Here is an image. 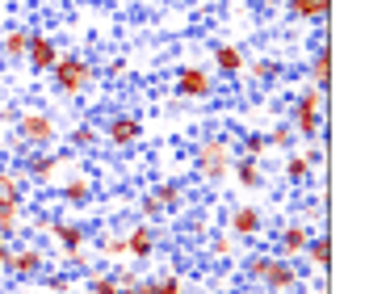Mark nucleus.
<instances>
[{
  "instance_id": "nucleus-23",
  "label": "nucleus",
  "mask_w": 365,
  "mask_h": 294,
  "mask_svg": "<svg viewBox=\"0 0 365 294\" xmlns=\"http://www.w3.org/2000/svg\"><path fill=\"white\" fill-rule=\"evenodd\" d=\"M26 42H30V30L26 26H9L0 34V59L4 64H26Z\"/></svg>"
},
{
  "instance_id": "nucleus-35",
  "label": "nucleus",
  "mask_w": 365,
  "mask_h": 294,
  "mask_svg": "<svg viewBox=\"0 0 365 294\" xmlns=\"http://www.w3.org/2000/svg\"><path fill=\"white\" fill-rule=\"evenodd\" d=\"M151 294H189V282L181 273H160V278H151Z\"/></svg>"
},
{
  "instance_id": "nucleus-5",
  "label": "nucleus",
  "mask_w": 365,
  "mask_h": 294,
  "mask_svg": "<svg viewBox=\"0 0 365 294\" xmlns=\"http://www.w3.org/2000/svg\"><path fill=\"white\" fill-rule=\"evenodd\" d=\"M76 168H80V156L76 151H59V147L26 151L21 156V177H26V185H34V189H55Z\"/></svg>"
},
{
  "instance_id": "nucleus-15",
  "label": "nucleus",
  "mask_w": 365,
  "mask_h": 294,
  "mask_svg": "<svg viewBox=\"0 0 365 294\" xmlns=\"http://www.w3.org/2000/svg\"><path fill=\"white\" fill-rule=\"evenodd\" d=\"M46 235L55 240V257H63V253H72V248H88V240H93L88 223L80 219V215H76V219H51Z\"/></svg>"
},
{
  "instance_id": "nucleus-13",
  "label": "nucleus",
  "mask_w": 365,
  "mask_h": 294,
  "mask_svg": "<svg viewBox=\"0 0 365 294\" xmlns=\"http://www.w3.org/2000/svg\"><path fill=\"white\" fill-rule=\"evenodd\" d=\"M311 235H315V227H307L302 219H286L277 231H273V257H282V260H298L302 257V248L311 244Z\"/></svg>"
},
{
  "instance_id": "nucleus-18",
  "label": "nucleus",
  "mask_w": 365,
  "mask_h": 294,
  "mask_svg": "<svg viewBox=\"0 0 365 294\" xmlns=\"http://www.w3.org/2000/svg\"><path fill=\"white\" fill-rule=\"evenodd\" d=\"M315 177V164H311V156H307V147H294L282 156V181L290 185V189H307Z\"/></svg>"
},
{
  "instance_id": "nucleus-34",
  "label": "nucleus",
  "mask_w": 365,
  "mask_h": 294,
  "mask_svg": "<svg viewBox=\"0 0 365 294\" xmlns=\"http://www.w3.org/2000/svg\"><path fill=\"white\" fill-rule=\"evenodd\" d=\"M164 215H168V211H164V206L155 202V193H143V198L135 202V219L151 223V227H160V223H164Z\"/></svg>"
},
{
  "instance_id": "nucleus-33",
  "label": "nucleus",
  "mask_w": 365,
  "mask_h": 294,
  "mask_svg": "<svg viewBox=\"0 0 365 294\" xmlns=\"http://www.w3.org/2000/svg\"><path fill=\"white\" fill-rule=\"evenodd\" d=\"M269 260H273V253H248V257H244L240 273H244V282H248V286H260V278H264Z\"/></svg>"
},
{
  "instance_id": "nucleus-19",
  "label": "nucleus",
  "mask_w": 365,
  "mask_h": 294,
  "mask_svg": "<svg viewBox=\"0 0 365 294\" xmlns=\"http://www.w3.org/2000/svg\"><path fill=\"white\" fill-rule=\"evenodd\" d=\"M231 181L240 193H260V189H269V173H264V164H256V160H244V156H235V164H231Z\"/></svg>"
},
{
  "instance_id": "nucleus-2",
  "label": "nucleus",
  "mask_w": 365,
  "mask_h": 294,
  "mask_svg": "<svg viewBox=\"0 0 365 294\" xmlns=\"http://www.w3.org/2000/svg\"><path fill=\"white\" fill-rule=\"evenodd\" d=\"M231 164H235V147H231L227 135H202L193 143V173H197L202 185L222 189L231 181Z\"/></svg>"
},
{
  "instance_id": "nucleus-14",
  "label": "nucleus",
  "mask_w": 365,
  "mask_h": 294,
  "mask_svg": "<svg viewBox=\"0 0 365 294\" xmlns=\"http://www.w3.org/2000/svg\"><path fill=\"white\" fill-rule=\"evenodd\" d=\"M59 55H63L59 38L46 34V30H30V42H26V64H30V72L46 76L55 64H59Z\"/></svg>"
},
{
  "instance_id": "nucleus-22",
  "label": "nucleus",
  "mask_w": 365,
  "mask_h": 294,
  "mask_svg": "<svg viewBox=\"0 0 365 294\" xmlns=\"http://www.w3.org/2000/svg\"><path fill=\"white\" fill-rule=\"evenodd\" d=\"M302 260H307V269H315V278H328V265H331L328 231H315V235H311V244L302 248Z\"/></svg>"
},
{
  "instance_id": "nucleus-10",
  "label": "nucleus",
  "mask_w": 365,
  "mask_h": 294,
  "mask_svg": "<svg viewBox=\"0 0 365 294\" xmlns=\"http://www.w3.org/2000/svg\"><path fill=\"white\" fill-rule=\"evenodd\" d=\"M55 198H59L68 211H88V206L97 202V177H93L88 168H76V173H68L63 181L55 185Z\"/></svg>"
},
{
  "instance_id": "nucleus-9",
  "label": "nucleus",
  "mask_w": 365,
  "mask_h": 294,
  "mask_svg": "<svg viewBox=\"0 0 365 294\" xmlns=\"http://www.w3.org/2000/svg\"><path fill=\"white\" fill-rule=\"evenodd\" d=\"M264 227H269V215H264V206H256L252 198H244V202H235L231 211H227V231L235 235V240H260L264 235Z\"/></svg>"
},
{
  "instance_id": "nucleus-39",
  "label": "nucleus",
  "mask_w": 365,
  "mask_h": 294,
  "mask_svg": "<svg viewBox=\"0 0 365 294\" xmlns=\"http://www.w3.org/2000/svg\"><path fill=\"white\" fill-rule=\"evenodd\" d=\"M9 253H13V240L0 231V273H4V260H9Z\"/></svg>"
},
{
  "instance_id": "nucleus-17",
  "label": "nucleus",
  "mask_w": 365,
  "mask_h": 294,
  "mask_svg": "<svg viewBox=\"0 0 365 294\" xmlns=\"http://www.w3.org/2000/svg\"><path fill=\"white\" fill-rule=\"evenodd\" d=\"M307 84L319 88V93L331 88V46H328V34H324V30H319V38H315L311 55H307Z\"/></svg>"
},
{
  "instance_id": "nucleus-38",
  "label": "nucleus",
  "mask_w": 365,
  "mask_h": 294,
  "mask_svg": "<svg viewBox=\"0 0 365 294\" xmlns=\"http://www.w3.org/2000/svg\"><path fill=\"white\" fill-rule=\"evenodd\" d=\"M76 278H68V273H51L46 282H42V294H72L76 286H72Z\"/></svg>"
},
{
  "instance_id": "nucleus-20",
  "label": "nucleus",
  "mask_w": 365,
  "mask_h": 294,
  "mask_svg": "<svg viewBox=\"0 0 365 294\" xmlns=\"http://www.w3.org/2000/svg\"><path fill=\"white\" fill-rule=\"evenodd\" d=\"M286 13H290L294 21L311 26V30H328L331 0H286Z\"/></svg>"
},
{
  "instance_id": "nucleus-32",
  "label": "nucleus",
  "mask_w": 365,
  "mask_h": 294,
  "mask_svg": "<svg viewBox=\"0 0 365 294\" xmlns=\"http://www.w3.org/2000/svg\"><path fill=\"white\" fill-rule=\"evenodd\" d=\"M206 248H210V257H215V260H235V253H240V240H235L231 231H215V235L206 240Z\"/></svg>"
},
{
  "instance_id": "nucleus-27",
  "label": "nucleus",
  "mask_w": 365,
  "mask_h": 294,
  "mask_svg": "<svg viewBox=\"0 0 365 294\" xmlns=\"http://www.w3.org/2000/svg\"><path fill=\"white\" fill-rule=\"evenodd\" d=\"M0 198H26L30 202V185L21 177V168H13L9 160H0Z\"/></svg>"
},
{
  "instance_id": "nucleus-8",
  "label": "nucleus",
  "mask_w": 365,
  "mask_h": 294,
  "mask_svg": "<svg viewBox=\"0 0 365 294\" xmlns=\"http://www.w3.org/2000/svg\"><path fill=\"white\" fill-rule=\"evenodd\" d=\"M173 93L177 101H210L219 93V80L210 72V64H181L173 72Z\"/></svg>"
},
{
  "instance_id": "nucleus-16",
  "label": "nucleus",
  "mask_w": 365,
  "mask_h": 294,
  "mask_svg": "<svg viewBox=\"0 0 365 294\" xmlns=\"http://www.w3.org/2000/svg\"><path fill=\"white\" fill-rule=\"evenodd\" d=\"M298 286H302L298 260H282V257L269 260V269H264V278H260V290L264 294H298Z\"/></svg>"
},
{
  "instance_id": "nucleus-29",
  "label": "nucleus",
  "mask_w": 365,
  "mask_h": 294,
  "mask_svg": "<svg viewBox=\"0 0 365 294\" xmlns=\"http://www.w3.org/2000/svg\"><path fill=\"white\" fill-rule=\"evenodd\" d=\"M88 244H97V257H101V260H126L122 231H101V235H93Z\"/></svg>"
},
{
  "instance_id": "nucleus-4",
  "label": "nucleus",
  "mask_w": 365,
  "mask_h": 294,
  "mask_svg": "<svg viewBox=\"0 0 365 294\" xmlns=\"http://www.w3.org/2000/svg\"><path fill=\"white\" fill-rule=\"evenodd\" d=\"M13 126H17L13 139L26 147V151H46V147L63 143V122H59V113H51L46 106H26V110H17Z\"/></svg>"
},
{
  "instance_id": "nucleus-26",
  "label": "nucleus",
  "mask_w": 365,
  "mask_h": 294,
  "mask_svg": "<svg viewBox=\"0 0 365 294\" xmlns=\"http://www.w3.org/2000/svg\"><path fill=\"white\" fill-rule=\"evenodd\" d=\"M80 286H84V294H118V273L113 269H106V265H97V269H88L84 278H80Z\"/></svg>"
},
{
  "instance_id": "nucleus-3",
  "label": "nucleus",
  "mask_w": 365,
  "mask_h": 294,
  "mask_svg": "<svg viewBox=\"0 0 365 294\" xmlns=\"http://www.w3.org/2000/svg\"><path fill=\"white\" fill-rule=\"evenodd\" d=\"M286 122H290L294 139H302V143H315V139L328 131V93H319V88L302 84V88L294 93Z\"/></svg>"
},
{
  "instance_id": "nucleus-7",
  "label": "nucleus",
  "mask_w": 365,
  "mask_h": 294,
  "mask_svg": "<svg viewBox=\"0 0 365 294\" xmlns=\"http://www.w3.org/2000/svg\"><path fill=\"white\" fill-rule=\"evenodd\" d=\"M46 269H51V253H46L38 240H13V253L4 260V273H9V278H17V282H38V278H46Z\"/></svg>"
},
{
  "instance_id": "nucleus-31",
  "label": "nucleus",
  "mask_w": 365,
  "mask_h": 294,
  "mask_svg": "<svg viewBox=\"0 0 365 294\" xmlns=\"http://www.w3.org/2000/svg\"><path fill=\"white\" fill-rule=\"evenodd\" d=\"M235 156H244V160H256V164H264L269 160V143H264V135H240L235 139Z\"/></svg>"
},
{
  "instance_id": "nucleus-37",
  "label": "nucleus",
  "mask_w": 365,
  "mask_h": 294,
  "mask_svg": "<svg viewBox=\"0 0 365 294\" xmlns=\"http://www.w3.org/2000/svg\"><path fill=\"white\" fill-rule=\"evenodd\" d=\"M59 265H68V269H80V273H84V269L93 265V244H88V248H72V253H63Z\"/></svg>"
},
{
  "instance_id": "nucleus-11",
  "label": "nucleus",
  "mask_w": 365,
  "mask_h": 294,
  "mask_svg": "<svg viewBox=\"0 0 365 294\" xmlns=\"http://www.w3.org/2000/svg\"><path fill=\"white\" fill-rule=\"evenodd\" d=\"M122 244H126V260H135V265H151V260L160 257V227L135 219L126 231H122Z\"/></svg>"
},
{
  "instance_id": "nucleus-12",
  "label": "nucleus",
  "mask_w": 365,
  "mask_h": 294,
  "mask_svg": "<svg viewBox=\"0 0 365 294\" xmlns=\"http://www.w3.org/2000/svg\"><path fill=\"white\" fill-rule=\"evenodd\" d=\"M206 51H210V72L222 76V80H240L244 68H248V51L231 38H215Z\"/></svg>"
},
{
  "instance_id": "nucleus-21",
  "label": "nucleus",
  "mask_w": 365,
  "mask_h": 294,
  "mask_svg": "<svg viewBox=\"0 0 365 294\" xmlns=\"http://www.w3.org/2000/svg\"><path fill=\"white\" fill-rule=\"evenodd\" d=\"M26 211H30L26 198H0V231H4L9 240H21V231H26Z\"/></svg>"
},
{
  "instance_id": "nucleus-1",
  "label": "nucleus",
  "mask_w": 365,
  "mask_h": 294,
  "mask_svg": "<svg viewBox=\"0 0 365 294\" xmlns=\"http://www.w3.org/2000/svg\"><path fill=\"white\" fill-rule=\"evenodd\" d=\"M46 76H51V88H55L59 97H68V101H80V97L97 93V84H101L97 64H93L88 55H80V51H63L59 64H55Z\"/></svg>"
},
{
  "instance_id": "nucleus-25",
  "label": "nucleus",
  "mask_w": 365,
  "mask_h": 294,
  "mask_svg": "<svg viewBox=\"0 0 365 294\" xmlns=\"http://www.w3.org/2000/svg\"><path fill=\"white\" fill-rule=\"evenodd\" d=\"M151 193H155V202L173 215V211H181L185 202H189V193H185V185L177 177H160V181L151 185Z\"/></svg>"
},
{
  "instance_id": "nucleus-6",
  "label": "nucleus",
  "mask_w": 365,
  "mask_h": 294,
  "mask_svg": "<svg viewBox=\"0 0 365 294\" xmlns=\"http://www.w3.org/2000/svg\"><path fill=\"white\" fill-rule=\"evenodd\" d=\"M147 139V122L139 110H113L106 122H101V147L122 156V151H135V147Z\"/></svg>"
},
{
  "instance_id": "nucleus-30",
  "label": "nucleus",
  "mask_w": 365,
  "mask_h": 294,
  "mask_svg": "<svg viewBox=\"0 0 365 294\" xmlns=\"http://www.w3.org/2000/svg\"><path fill=\"white\" fill-rule=\"evenodd\" d=\"M244 72L252 76L256 84H277V80L286 76V68H282V59H252Z\"/></svg>"
},
{
  "instance_id": "nucleus-40",
  "label": "nucleus",
  "mask_w": 365,
  "mask_h": 294,
  "mask_svg": "<svg viewBox=\"0 0 365 294\" xmlns=\"http://www.w3.org/2000/svg\"><path fill=\"white\" fill-rule=\"evenodd\" d=\"M260 9H269V13H277V9H286V0H260Z\"/></svg>"
},
{
  "instance_id": "nucleus-28",
  "label": "nucleus",
  "mask_w": 365,
  "mask_h": 294,
  "mask_svg": "<svg viewBox=\"0 0 365 294\" xmlns=\"http://www.w3.org/2000/svg\"><path fill=\"white\" fill-rule=\"evenodd\" d=\"M264 143H269V151H277V156H286V151H294V147H298V139H294L290 122L282 118V122H273V126L264 131Z\"/></svg>"
},
{
  "instance_id": "nucleus-36",
  "label": "nucleus",
  "mask_w": 365,
  "mask_h": 294,
  "mask_svg": "<svg viewBox=\"0 0 365 294\" xmlns=\"http://www.w3.org/2000/svg\"><path fill=\"white\" fill-rule=\"evenodd\" d=\"M118 294H151V278H135V273H118Z\"/></svg>"
},
{
  "instance_id": "nucleus-24",
  "label": "nucleus",
  "mask_w": 365,
  "mask_h": 294,
  "mask_svg": "<svg viewBox=\"0 0 365 294\" xmlns=\"http://www.w3.org/2000/svg\"><path fill=\"white\" fill-rule=\"evenodd\" d=\"M63 139H68V147H72L76 156H88V151L101 147V126H97V122H76Z\"/></svg>"
}]
</instances>
